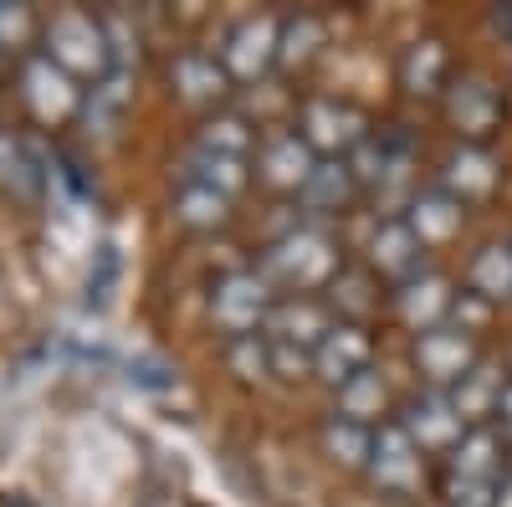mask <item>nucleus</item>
<instances>
[{
    "label": "nucleus",
    "mask_w": 512,
    "mask_h": 507,
    "mask_svg": "<svg viewBox=\"0 0 512 507\" xmlns=\"http://www.w3.org/2000/svg\"><path fill=\"white\" fill-rule=\"evenodd\" d=\"M344 272L338 262V241L318 226H292L272 251H267V277L287 292H308V287H333V277Z\"/></svg>",
    "instance_id": "obj_1"
},
{
    "label": "nucleus",
    "mask_w": 512,
    "mask_h": 507,
    "mask_svg": "<svg viewBox=\"0 0 512 507\" xmlns=\"http://www.w3.org/2000/svg\"><path fill=\"white\" fill-rule=\"evenodd\" d=\"M272 308H277L272 287L256 272H231V277L216 282V292H210V323H216L226 338H246L256 328H267Z\"/></svg>",
    "instance_id": "obj_2"
},
{
    "label": "nucleus",
    "mask_w": 512,
    "mask_h": 507,
    "mask_svg": "<svg viewBox=\"0 0 512 507\" xmlns=\"http://www.w3.org/2000/svg\"><path fill=\"white\" fill-rule=\"evenodd\" d=\"M47 62L62 72H103L108 67V31L88 11H62L47 31Z\"/></svg>",
    "instance_id": "obj_3"
},
{
    "label": "nucleus",
    "mask_w": 512,
    "mask_h": 507,
    "mask_svg": "<svg viewBox=\"0 0 512 507\" xmlns=\"http://www.w3.org/2000/svg\"><path fill=\"white\" fill-rule=\"evenodd\" d=\"M415 364L436 390H446V385L456 390L461 379L477 369V344H472L466 328H451V323L425 328V333H415Z\"/></svg>",
    "instance_id": "obj_4"
},
{
    "label": "nucleus",
    "mask_w": 512,
    "mask_h": 507,
    "mask_svg": "<svg viewBox=\"0 0 512 507\" xmlns=\"http://www.w3.org/2000/svg\"><path fill=\"white\" fill-rule=\"evenodd\" d=\"M369 477L379 482V492H395V497H410L425 477V451L405 436L400 420L374 431V451H369Z\"/></svg>",
    "instance_id": "obj_5"
},
{
    "label": "nucleus",
    "mask_w": 512,
    "mask_h": 507,
    "mask_svg": "<svg viewBox=\"0 0 512 507\" xmlns=\"http://www.w3.org/2000/svg\"><path fill=\"white\" fill-rule=\"evenodd\" d=\"M405 436L420 446V451H456L461 446V436H466V420L456 415V405H451V395L446 390H425V395H415L410 405H405Z\"/></svg>",
    "instance_id": "obj_6"
},
{
    "label": "nucleus",
    "mask_w": 512,
    "mask_h": 507,
    "mask_svg": "<svg viewBox=\"0 0 512 507\" xmlns=\"http://www.w3.org/2000/svg\"><path fill=\"white\" fill-rule=\"evenodd\" d=\"M277 41H282V26L272 16H241L226 31L221 62H226L231 77H262L267 62H277Z\"/></svg>",
    "instance_id": "obj_7"
},
{
    "label": "nucleus",
    "mask_w": 512,
    "mask_h": 507,
    "mask_svg": "<svg viewBox=\"0 0 512 507\" xmlns=\"http://www.w3.org/2000/svg\"><path fill=\"white\" fill-rule=\"evenodd\" d=\"M297 134L308 139V149L333 154V149H354L364 144V118L349 103H333V98H308L303 118H297Z\"/></svg>",
    "instance_id": "obj_8"
},
{
    "label": "nucleus",
    "mask_w": 512,
    "mask_h": 507,
    "mask_svg": "<svg viewBox=\"0 0 512 507\" xmlns=\"http://www.w3.org/2000/svg\"><path fill=\"white\" fill-rule=\"evenodd\" d=\"M369 354H374V344H369V333L359 323H333L323 333V344L313 349V369L328 379L333 390H344L349 379H359L369 369Z\"/></svg>",
    "instance_id": "obj_9"
},
{
    "label": "nucleus",
    "mask_w": 512,
    "mask_h": 507,
    "mask_svg": "<svg viewBox=\"0 0 512 507\" xmlns=\"http://www.w3.org/2000/svg\"><path fill=\"white\" fill-rule=\"evenodd\" d=\"M446 118L461 139H487L502 118V98L487 77H461L446 93Z\"/></svg>",
    "instance_id": "obj_10"
},
{
    "label": "nucleus",
    "mask_w": 512,
    "mask_h": 507,
    "mask_svg": "<svg viewBox=\"0 0 512 507\" xmlns=\"http://www.w3.org/2000/svg\"><path fill=\"white\" fill-rule=\"evenodd\" d=\"M256 164H262V175L277 185V190H303L308 175L318 169L308 139L297 129H282V134H267L262 139V154H256Z\"/></svg>",
    "instance_id": "obj_11"
},
{
    "label": "nucleus",
    "mask_w": 512,
    "mask_h": 507,
    "mask_svg": "<svg viewBox=\"0 0 512 507\" xmlns=\"http://www.w3.org/2000/svg\"><path fill=\"white\" fill-rule=\"evenodd\" d=\"M169 82H175V93H180L185 103H216V98L226 93L231 72H226V62H221L216 52L190 47V52H180L175 62H169Z\"/></svg>",
    "instance_id": "obj_12"
},
{
    "label": "nucleus",
    "mask_w": 512,
    "mask_h": 507,
    "mask_svg": "<svg viewBox=\"0 0 512 507\" xmlns=\"http://www.w3.org/2000/svg\"><path fill=\"white\" fill-rule=\"evenodd\" d=\"M420 251L425 241L410 231V221H379L374 241H369V262L384 272V277H395V282H410L420 272Z\"/></svg>",
    "instance_id": "obj_13"
},
{
    "label": "nucleus",
    "mask_w": 512,
    "mask_h": 507,
    "mask_svg": "<svg viewBox=\"0 0 512 507\" xmlns=\"http://www.w3.org/2000/svg\"><path fill=\"white\" fill-rule=\"evenodd\" d=\"M410 231L425 241V246H441V241H451L456 231H461V221H466V205L456 200V195H446V190H420L415 200H410Z\"/></svg>",
    "instance_id": "obj_14"
},
{
    "label": "nucleus",
    "mask_w": 512,
    "mask_h": 507,
    "mask_svg": "<svg viewBox=\"0 0 512 507\" xmlns=\"http://www.w3.org/2000/svg\"><path fill=\"white\" fill-rule=\"evenodd\" d=\"M451 292H446V282L441 277H410V282H400V292H395V313L415 328V333H425V328H441V318L451 313Z\"/></svg>",
    "instance_id": "obj_15"
},
{
    "label": "nucleus",
    "mask_w": 512,
    "mask_h": 507,
    "mask_svg": "<svg viewBox=\"0 0 512 507\" xmlns=\"http://www.w3.org/2000/svg\"><path fill=\"white\" fill-rule=\"evenodd\" d=\"M328 313L313 298H297V303H277L267 318V338L272 344H297V349H318L323 333H328Z\"/></svg>",
    "instance_id": "obj_16"
},
{
    "label": "nucleus",
    "mask_w": 512,
    "mask_h": 507,
    "mask_svg": "<svg viewBox=\"0 0 512 507\" xmlns=\"http://www.w3.org/2000/svg\"><path fill=\"white\" fill-rule=\"evenodd\" d=\"M446 195H456L461 205L466 200H487L497 190V164L477 149V144H461L451 159H446Z\"/></svg>",
    "instance_id": "obj_17"
},
{
    "label": "nucleus",
    "mask_w": 512,
    "mask_h": 507,
    "mask_svg": "<svg viewBox=\"0 0 512 507\" xmlns=\"http://www.w3.org/2000/svg\"><path fill=\"white\" fill-rule=\"evenodd\" d=\"M502 456L492 431H466L461 446L451 451V482H472V487H497Z\"/></svg>",
    "instance_id": "obj_18"
},
{
    "label": "nucleus",
    "mask_w": 512,
    "mask_h": 507,
    "mask_svg": "<svg viewBox=\"0 0 512 507\" xmlns=\"http://www.w3.org/2000/svg\"><path fill=\"white\" fill-rule=\"evenodd\" d=\"M26 98H31V108L41 118H67L77 108V88L67 82V72L57 62H47V57L26 67Z\"/></svg>",
    "instance_id": "obj_19"
},
{
    "label": "nucleus",
    "mask_w": 512,
    "mask_h": 507,
    "mask_svg": "<svg viewBox=\"0 0 512 507\" xmlns=\"http://www.w3.org/2000/svg\"><path fill=\"white\" fill-rule=\"evenodd\" d=\"M231 200L221 195V190H210V185H200L195 175H185L180 180V190H175V216L190 226V231H216L231 210H226Z\"/></svg>",
    "instance_id": "obj_20"
},
{
    "label": "nucleus",
    "mask_w": 512,
    "mask_h": 507,
    "mask_svg": "<svg viewBox=\"0 0 512 507\" xmlns=\"http://www.w3.org/2000/svg\"><path fill=\"white\" fill-rule=\"evenodd\" d=\"M354 190H359V175L349 169V159H318V169L303 185V200L313 210H338V205L354 200Z\"/></svg>",
    "instance_id": "obj_21"
},
{
    "label": "nucleus",
    "mask_w": 512,
    "mask_h": 507,
    "mask_svg": "<svg viewBox=\"0 0 512 507\" xmlns=\"http://www.w3.org/2000/svg\"><path fill=\"white\" fill-rule=\"evenodd\" d=\"M323 451L338 461V467H369V451H374V431L359 426L349 415H328L323 420Z\"/></svg>",
    "instance_id": "obj_22"
},
{
    "label": "nucleus",
    "mask_w": 512,
    "mask_h": 507,
    "mask_svg": "<svg viewBox=\"0 0 512 507\" xmlns=\"http://www.w3.org/2000/svg\"><path fill=\"white\" fill-rule=\"evenodd\" d=\"M472 292L482 303H497V298H512V246H482L472 257V272H466Z\"/></svg>",
    "instance_id": "obj_23"
},
{
    "label": "nucleus",
    "mask_w": 512,
    "mask_h": 507,
    "mask_svg": "<svg viewBox=\"0 0 512 507\" xmlns=\"http://www.w3.org/2000/svg\"><path fill=\"white\" fill-rule=\"evenodd\" d=\"M400 82H405V93H436L441 82H446V47L436 36H425V41H415V47L405 52V62H400Z\"/></svg>",
    "instance_id": "obj_24"
},
{
    "label": "nucleus",
    "mask_w": 512,
    "mask_h": 507,
    "mask_svg": "<svg viewBox=\"0 0 512 507\" xmlns=\"http://www.w3.org/2000/svg\"><path fill=\"white\" fill-rule=\"evenodd\" d=\"M451 395V405H456V415L466 420V426H472V420H482V415H497V400H502V379L492 374V369H472L461 379L456 390H446Z\"/></svg>",
    "instance_id": "obj_25"
},
{
    "label": "nucleus",
    "mask_w": 512,
    "mask_h": 507,
    "mask_svg": "<svg viewBox=\"0 0 512 507\" xmlns=\"http://www.w3.org/2000/svg\"><path fill=\"white\" fill-rule=\"evenodd\" d=\"M251 144H256V129H251L246 118H236V113H216L200 129V139H195V149L226 154V159H251Z\"/></svg>",
    "instance_id": "obj_26"
},
{
    "label": "nucleus",
    "mask_w": 512,
    "mask_h": 507,
    "mask_svg": "<svg viewBox=\"0 0 512 507\" xmlns=\"http://www.w3.org/2000/svg\"><path fill=\"white\" fill-rule=\"evenodd\" d=\"M384 405H390V390H384V379L374 369H364L359 379H349V385L338 390V415L359 420V426H369L374 415H384Z\"/></svg>",
    "instance_id": "obj_27"
},
{
    "label": "nucleus",
    "mask_w": 512,
    "mask_h": 507,
    "mask_svg": "<svg viewBox=\"0 0 512 507\" xmlns=\"http://www.w3.org/2000/svg\"><path fill=\"white\" fill-rule=\"evenodd\" d=\"M328 41V26L318 16H297L282 26V41H277V62L282 67H308L318 57V47Z\"/></svg>",
    "instance_id": "obj_28"
},
{
    "label": "nucleus",
    "mask_w": 512,
    "mask_h": 507,
    "mask_svg": "<svg viewBox=\"0 0 512 507\" xmlns=\"http://www.w3.org/2000/svg\"><path fill=\"white\" fill-rule=\"evenodd\" d=\"M190 175H195L200 185H210V190H221V195L231 200V195L246 190V159H226V154H205V149H195V154H190Z\"/></svg>",
    "instance_id": "obj_29"
},
{
    "label": "nucleus",
    "mask_w": 512,
    "mask_h": 507,
    "mask_svg": "<svg viewBox=\"0 0 512 507\" xmlns=\"http://www.w3.org/2000/svg\"><path fill=\"white\" fill-rule=\"evenodd\" d=\"M333 308H338V323H359V318H369V308H374V282L364 277V272H338L333 277Z\"/></svg>",
    "instance_id": "obj_30"
},
{
    "label": "nucleus",
    "mask_w": 512,
    "mask_h": 507,
    "mask_svg": "<svg viewBox=\"0 0 512 507\" xmlns=\"http://www.w3.org/2000/svg\"><path fill=\"white\" fill-rule=\"evenodd\" d=\"M226 359L241 379H262V374H272V338H256V333L226 338Z\"/></svg>",
    "instance_id": "obj_31"
},
{
    "label": "nucleus",
    "mask_w": 512,
    "mask_h": 507,
    "mask_svg": "<svg viewBox=\"0 0 512 507\" xmlns=\"http://www.w3.org/2000/svg\"><path fill=\"white\" fill-rule=\"evenodd\" d=\"M0 175L16 180L21 190L31 185V164H26V144L21 139H0Z\"/></svg>",
    "instance_id": "obj_32"
},
{
    "label": "nucleus",
    "mask_w": 512,
    "mask_h": 507,
    "mask_svg": "<svg viewBox=\"0 0 512 507\" xmlns=\"http://www.w3.org/2000/svg\"><path fill=\"white\" fill-rule=\"evenodd\" d=\"M31 31V16L21 6H0V47H21Z\"/></svg>",
    "instance_id": "obj_33"
},
{
    "label": "nucleus",
    "mask_w": 512,
    "mask_h": 507,
    "mask_svg": "<svg viewBox=\"0 0 512 507\" xmlns=\"http://www.w3.org/2000/svg\"><path fill=\"white\" fill-rule=\"evenodd\" d=\"M451 313H456V328H466V333H472L477 323H487V303L477 298V292H461V298L451 303Z\"/></svg>",
    "instance_id": "obj_34"
},
{
    "label": "nucleus",
    "mask_w": 512,
    "mask_h": 507,
    "mask_svg": "<svg viewBox=\"0 0 512 507\" xmlns=\"http://www.w3.org/2000/svg\"><path fill=\"white\" fill-rule=\"evenodd\" d=\"M497 420H502V431L512 436V385H502V400H497Z\"/></svg>",
    "instance_id": "obj_35"
},
{
    "label": "nucleus",
    "mask_w": 512,
    "mask_h": 507,
    "mask_svg": "<svg viewBox=\"0 0 512 507\" xmlns=\"http://www.w3.org/2000/svg\"><path fill=\"white\" fill-rule=\"evenodd\" d=\"M492 507H512V477L497 482V502H492Z\"/></svg>",
    "instance_id": "obj_36"
},
{
    "label": "nucleus",
    "mask_w": 512,
    "mask_h": 507,
    "mask_svg": "<svg viewBox=\"0 0 512 507\" xmlns=\"http://www.w3.org/2000/svg\"><path fill=\"white\" fill-rule=\"evenodd\" d=\"M507 246H512V241H507Z\"/></svg>",
    "instance_id": "obj_37"
}]
</instances>
